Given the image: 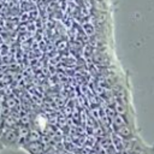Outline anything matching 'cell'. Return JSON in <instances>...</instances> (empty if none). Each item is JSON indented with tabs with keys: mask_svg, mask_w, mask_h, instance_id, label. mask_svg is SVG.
I'll return each mask as SVG.
<instances>
[{
	"mask_svg": "<svg viewBox=\"0 0 154 154\" xmlns=\"http://www.w3.org/2000/svg\"><path fill=\"white\" fill-rule=\"evenodd\" d=\"M1 144H2V148L18 149L20 147V138H19L18 130L14 128L4 129L1 135Z\"/></svg>",
	"mask_w": 154,
	"mask_h": 154,
	"instance_id": "1",
	"label": "cell"
},
{
	"mask_svg": "<svg viewBox=\"0 0 154 154\" xmlns=\"http://www.w3.org/2000/svg\"><path fill=\"white\" fill-rule=\"evenodd\" d=\"M117 131H118L119 136L123 137V138H125V140H131V138L135 137V132H134L132 126H131L130 124H125V125L118 128Z\"/></svg>",
	"mask_w": 154,
	"mask_h": 154,
	"instance_id": "2",
	"label": "cell"
},
{
	"mask_svg": "<svg viewBox=\"0 0 154 154\" xmlns=\"http://www.w3.org/2000/svg\"><path fill=\"white\" fill-rule=\"evenodd\" d=\"M2 131H4V120L0 117V152L2 149V144H1V135H2Z\"/></svg>",
	"mask_w": 154,
	"mask_h": 154,
	"instance_id": "3",
	"label": "cell"
}]
</instances>
